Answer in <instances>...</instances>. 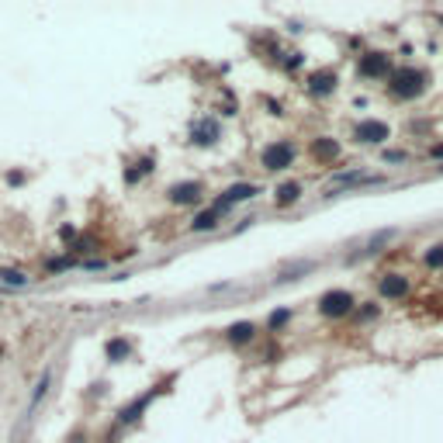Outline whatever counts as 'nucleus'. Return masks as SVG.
Segmentation results:
<instances>
[{
  "mask_svg": "<svg viewBox=\"0 0 443 443\" xmlns=\"http://www.w3.org/2000/svg\"><path fill=\"white\" fill-rule=\"evenodd\" d=\"M430 84V73L426 70H416V66H398V70H391V77H388V93L395 97V100H416V97H423V90Z\"/></svg>",
  "mask_w": 443,
  "mask_h": 443,
  "instance_id": "obj_1",
  "label": "nucleus"
},
{
  "mask_svg": "<svg viewBox=\"0 0 443 443\" xmlns=\"http://www.w3.org/2000/svg\"><path fill=\"white\" fill-rule=\"evenodd\" d=\"M294 156H298L294 142H287V139H277V142L264 146V153H260V167H264L266 174H280V170H287V167L294 163Z\"/></svg>",
  "mask_w": 443,
  "mask_h": 443,
  "instance_id": "obj_2",
  "label": "nucleus"
},
{
  "mask_svg": "<svg viewBox=\"0 0 443 443\" xmlns=\"http://www.w3.org/2000/svg\"><path fill=\"white\" fill-rule=\"evenodd\" d=\"M356 298L350 291H343V287H333V291H326L322 298H319V315H326V319H347L350 312H354Z\"/></svg>",
  "mask_w": 443,
  "mask_h": 443,
  "instance_id": "obj_3",
  "label": "nucleus"
},
{
  "mask_svg": "<svg viewBox=\"0 0 443 443\" xmlns=\"http://www.w3.org/2000/svg\"><path fill=\"white\" fill-rule=\"evenodd\" d=\"M356 73L367 80H388L391 77V56L388 52H367V56H360Z\"/></svg>",
  "mask_w": 443,
  "mask_h": 443,
  "instance_id": "obj_4",
  "label": "nucleus"
},
{
  "mask_svg": "<svg viewBox=\"0 0 443 443\" xmlns=\"http://www.w3.org/2000/svg\"><path fill=\"white\" fill-rule=\"evenodd\" d=\"M354 139L363 142V146H381V142L391 139V128L384 121H377V118H363V121L354 125Z\"/></svg>",
  "mask_w": 443,
  "mask_h": 443,
  "instance_id": "obj_5",
  "label": "nucleus"
},
{
  "mask_svg": "<svg viewBox=\"0 0 443 443\" xmlns=\"http://www.w3.org/2000/svg\"><path fill=\"white\" fill-rule=\"evenodd\" d=\"M201 194H204V187H201L197 180H180V183H174V187L167 190V201L177 204V208H190V204L201 201Z\"/></svg>",
  "mask_w": 443,
  "mask_h": 443,
  "instance_id": "obj_6",
  "label": "nucleus"
},
{
  "mask_svg": "<svg viewBox=\"0 0 443 443\" xmlns=\"http://www.w3.org/2000/svg\"><path fill=\"white\" fill-rule=\"evenodd\" d=\"M336 87H340V77H336L333 70H315V73L305 77V90H308L312 97H333Z\"/></svg>",
  "mask_w": 443,
  "mask_h": 443,
  "instance_id": "obj_7",
  "label": "nucleus"
},
{
  "mask_svg": "<svg viewBox=\"0 0 443 443\" xmlns=\"http://www.w3.org/2000/svg\"><path fill=\"white\" fill-rule=\"evenodd\" d=\"M260 194V183H250V180H243V183H232V187H225L222 190V197L215 201L222 211H229L232 204H239V201H253Z\"/></svg>",
  "mask_w": 443,
  "mask_h": 443,
  "instance_id": "obj_8",
  "label": "nucleus"
},
{
  "mask_svg": "<svg viewBox=\"0 0 443 443\" xmlns=\"http://www.w3.org/2000/svg\"><path fill=\"white\" fill-rule=\"evenodd\" d=\"M377 291H381V298L398 301V298H405V294L412 291V280H409L405 273H384V277L377 280Z\"/></svg>",
  "mask_w": 443,
  "mask_h": 443,
  "instance_id": "obj_9",
  "label": "nucleus"
},
{
  "mask_svg": "<svg viewBox=\"0 0 443 443\" xmlns=\"http://www.w3.org/2000/svg\"><path fill=\"white\" fill-rule=\"evenodd\" d=\"M218 139H222V128H218L215 118H197L190 125V142L194 146H215Z\"/></svg>",
  "mask_w": 443,
  "mask_h": 443,
  "instance_id": "obj_10",
  "label": "nucleus"
},
{
  "mask_svg": "<svg viewBox=\"0 0 443 443\" xmlns=\"http://www.w3.org/2000/svg\"><path fill=\"white\" fill-rule=\"evenodd\" d=\"M163 388H167V384H156L153 391H146L142 398H135L132 405H125V409L118 412V423H121V426H128V423H135V419H139V416H142V412L149 409V402H153V398H156V395H160Z\"/></svg>",
  "mask_w": 443,
  "mask_h": 443,
  "instance_id": "obj_11",
  "label": "nucleus"
},
{
  "mask_svg": "<svg viewBox=\"0 0 443 443\" xmlns=\"http://www.w3.org/2000/svg\"><path fill=\"white\" fill-rule=\"evenodd\" d=\"M222 336H225V343H229V347H250V343L257 340V326L243 319V322H232Z\"/></svg>",
  "mask_w": 443,
  "mask_h": 443,
  "instance_id": "obj_12",
  "label": "nucleus"
},
{
  "mask_svg": "<svg viewBox=\"0 0 443 443\" xmlns=\"http://www.w3.org/2000/svg\"><path fill=\"white\" fill-rule=\"evenodd\" d=\"M308 153H312L319 163H333V160L340 156V142H336V139H329V135H319V139H312Z\"/></svg>",
  "mask_w": 443,
  "mask_h": 443,
  "instance_id": "obj_13",
  "label": "nucleus"
},
{
  "mask_svg": "<svg viewBox=\"0 0 443 443\" xmlns=\"http://www.w3.org/2000/svg\"><path fill=\"white\" fill-rule=\"evenodd\" d=\"M301 183L298 180H284V183H277V190H273V208H291V204H298V197H301Z\"/></svg>",
  "mask_w": 443,
  "mask_h": 443,
  "instance_id": "obj_14",
  "label": "nucleus"
},
{
  "mask_svg": "<svg viewBox=\"0 0 443 443\" xmlns=\"http://www.w3.org/2000/svg\"><path fill=\"white\" fill-rule=\"evenodd\" d=\"M222 215H225V211H222L218 204H211V208L197 211V215H194V222H190V232H211V229L222 222Z\"/></svg>",
  "mask_w": 443,
  "mask_h": 443,
  "instance_id": "obj_15",
  "label": "nucleus"
},
{
  "mask_svg": "<svg viewBox=\"0 0 443 443\" xmlns=\"http://www.w3.org/2000/svg\"><path fill=\"white\" fill-rule=\"evenodd\" d=\"M104 356H107L111 363H121V360H128V356H132V343H128L125 336H114V340H107Z\"/></svg>",
  "mask_w": 443,
  "mask_h": 443,
  "instance_id": "obj_16",
  "label": "nucleus"
},
{
  "mask_svg": "<svg viewBox=\"0 0 443 443\" xmlns=\"http://www.w3.org/2000/svg\"><path fill=\"white\" fill-rule=\"evenodd\" d=\"M423 264L433 266V270H443V243H433V246L423 253Z\"/></svg>",
  "mask_w": 443,
  "mask_h": 443,
  "instance_id": "obj_17",
  "label": "nucleus"
},
{
  "mask_svg": "<svg viewBox=\"0 0 443 443\" xmlns=\"http://www.w3.org/2000/svg\"><path fill=\"white\" fill-rule=\"evenodd\" d=\"M0 280L3 284H14V287H24L28 284V273L24 270H0Z\"/></svg>",
  "mask_w": 443,
  "mask_h": 443,
  "instance_id": "obj_18",
  "label": "nucleus"
},
{
  "mask_svg": "<svg viewBox=\"0 0 443 443\" xmlns=\"http://www.w3.org/2000/svg\"><path fill=\"white\" fill-rule=\"evenodd\" d=\"M287 319H291V312H287V308H277V312H270V319H266V326H270V329L277 333L280 326H287Z\"/></svg>",
  "mask_w": 443,
  "mask_h": 443,
  "instance_id": "obj_19",
  "label": "nucleus"
},
{
  "mask_svg": "<svg viewBox=\"0 0 443 443\" xmlns=\"http://www.w3.org/2000/svg\"><path fill=\"white\" fill-rule=\"evenodd\" d=\"M356 319H363V322L377 319V305L374 301H363V308H356Z\"/></svg>",
  "mask_w": 443,
  "mask_h": 443,
  "instance_id": "obj_20",
  "label": "nucleus"
},
{
  "mask_svg": "<svg viewBox=\"0 0 443 443\" xmlns=\"http://www.w3.org/2000/svg\"><path fill=\"white\" fill-rule=\"evenodd\" d=\"M409 160V153H402V149H384V163H405Z\"/></svg>",
  "mask_w": 443,
  "mask_h": 443,
  "instance_id": "obj_21",
  "label": "nucleus"
},
{
  "mask_svg": "<svg viewBox=\"0 0 443 443\" xmlns=\"http://www.w3.org/2000/svg\"><path fill=\"white\" fill-rule=\"evenodd\" d=\"M301 66V52H287V59H284V70H298Z\"/></svg>",
  "mask_w": 443,
  "mask_h": 443,
  "instance_id": "obj_22",
  "label": "nucleus"
},
{
  "mask_svg": "<svg viewBox=\"0 0 443 443\" xmlns=\"http://www.w3.org/2000/svg\"><path fill=\"white\" fill-rule=\"evenodd\" d=\"M45 388H49V374H42V381H38V388H35V402L45 395Z\"/></svg>",
  "mask_w": 443,
  "mask_h": 443,
  "instance_id": "obj_23",
  "label": "nucleus"
},
{
  "mask_svg": "<svg viewBox=\"0 0 443 443\" xmlns=\"http://www.w3.org/2000/svg\"><path fill=\"white\" fill-rule=\"evenodd\" d=\"M430 156H433V160H443V142H437V146L430 149Z\"/></svg>",
  "mask_w": 443,
  "mask_h": 443,
  "instance_id": "obj_24",
  "label": "nucleus"
},
{
  "mask_svg": "<svg viewBox=\"0 0 443 443\" xmlns=\"http://www.w3.org/2000/svg\"><path fill=\"white\" fill-rule=\"evenodd\" d=\"M0 356H3V347H0Z\"/></svg>",
  "mask_w": 443,
  "mask_h": 443,
  "instance_id": "obj_25",
  "label": "nucleus"
},
{
  "mask_svg": "<svg viewBox=\"0 0 443 443\" xmlns=\"http://www.w3.org/2000/svg\"><path fill=\"white\" fill-rule=\"evenodd\" d=\"M440 170H443V167H440Z\"/></svg>",
  "mask_w": 443,
  "mask_h": 443,
  "instance_id": "obj_26",
  "label": "nucleus"
}]
</instances>
